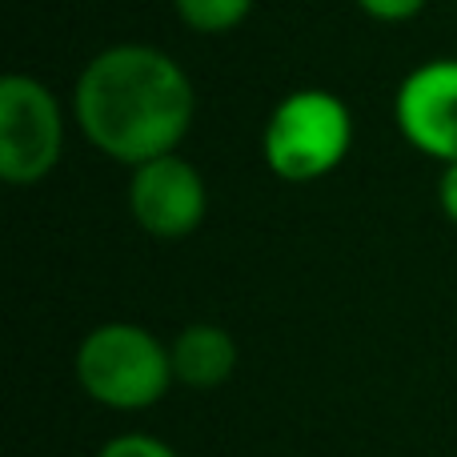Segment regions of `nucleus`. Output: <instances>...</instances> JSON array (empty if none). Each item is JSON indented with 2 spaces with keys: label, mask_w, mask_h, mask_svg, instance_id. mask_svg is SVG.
<instances>
[{
  "label": "nucleus",
  "mask_w": 457,
  "mask_h": 457,
  "mask_svg": "<svg viewBox=\"0 0 457 457\" xmlns=\"http://www.w3.org/2000/svg\"><path fill=\"white\" fill-rule=\"evenodd\" d=\"M64 153V117L53 88L37 77L8 72L0 80V177L8 185H37Z\"/></svg>",
  "instance_id": "4"
},
{
  "label": "nucleus",
  "mask_w": 457,
  "mask_h": 457,
  "mask_svg": "<svg viewBox=\"0 0 457 457\" xmlns=\"http://www.w3.org/2000/svg\"><path fill=\"white\" fill-rule=\"evenodd\" d=\"M77 378L109 410H149L173 386V353L145 325H96L77 349Z\"/></svg>",
  "instance_id": "2"
},
{
  "label": "nucleus",
  "mask_w": 457,
  "mask_h": 457,
  "mask_svg": "<svg viewBox=\"0 0 457 457\" xmlns=\"http://www.w3.org/2000/svg\"><path fill=\"white\" fill-rule=\"evenodd\" d=\"M353 117L345 101L325 88H297L265 120L261 153L281 181H317L345 161Z\"/></svg>",
  "instance_id": "3"
},
{
  "label": "nucleus",
  "mask_w": 457,
  "mask_h": 457,
  "mask_svg": "<svg viewBox=\"0 0 457 457\" xmlns=\"http://www.w3.org/2000/svg\"><path fill=\"white\" fill-rule=\"evenodd\" d=\"M80 133L120 165L177 153L197 112L193 80L153 45H112L85 64L72 93Z\"/></svg>",
  "instance_id": "1"
},
{
  "label": "nucleus",
  "mask_w": 457,
  "mask_h": 457,
  "mask_svg": "<svg viewBox=\"0 0 457 457\" xmlns=\"http://www.w3.org/2000/svg\"><path fill=\"white\" fill-rule=\"evenodd\" d=\"M373 21H386V24H397V21H410L426 8V0H357Z\"/></svg>",
  "instance_id": "10"
},
{
  "label": "nucleus",
  "mask_w": 457,
  "mask_h": 457,
  "mask_svg": "<svg viewBox=\"0 0 457 457\" xmlns=\"http://www.w3.org/2000/svg\"><path fill=\"white\" fill-rule=\"evenodd\" d=\"M173 8L193 32L217 37V32L237 29V24L249 16L253 0H173Z\"/></svg>",
  "instance_id": "8"
},
{
  "label": "nucleus",
  "mask_w": 457,
  "mask_h": 457,
  "mask_svg": "<svg viewBox=\"0 0 457 457\" xmlns=\"http://www.w3.org/2000/svg\"><path fill=\"white\" fill-rule=\"evenodd\" d=\"M96 457H177L173 445H165L161 437H149V434H120L112 437Z\"/></svg>",
  "instance_id": "9"
},
{
  "label": "nucleus",
  "mask_w": 457,
  "mask_h": 457,
  "mask_svg": "<svg viewBox=\"0 0 457 457\" xmlns=\"http://www.w3.org/2000/svg\"><path fill=\"white\" fill-rule=\"evenodd\" d=\"M437 201H442V213L457 225V161L442 169V181H437Z\"/></svg>",
  "instance_id": "11"
},
{
  "label": "nucleus",
  "mask_w": 457,
  "mask_h": 457,
  "mask_svg": "<svg viewBox=\"0 0 457 457\" xmlns=\"http://www.w3.org/2000/svg\"><path fill=\"white\" fill-rule=\"evenodd\" d=\"M402 137L418 153L453 165L457 161V61H426L402 80L394 101Z\"/></svg>",
  "instance_id": "6"
},
{
  "label": "nucleus",
  "mask_w": 457,
  "mask_h": 457,
  "mask_svg": "<svg viewBox=\"0 0 457 457\" xmlns=\"http://www.w3.org/2000/svg\"><path fill=\"white\" fill-rule=\"evenodd\" d=\"M173 378L189 389H217L233 378L237 345L221 325H189L173 341Z\"/></svg>",
  "instance_id": "7"
},
{
  "label": "nucleus",
  "mask_w": 457,
  "mask_h": 457,
  "mask_svg": "<svg viewBox=\"0 0 457 457\" xmlns=\"http://www.w3.org/2000/svg\"><path fill=\"white\" fill-rule=\"evenodd\" d=\"M129 209H133L137 225L149 237L161 241H177V237L197 233L205 221V181L201 173L177 153H165L157 161H145L133 169L129 181Z\"/></svg>",
  "instance_id": "5"
}]
</instances>
